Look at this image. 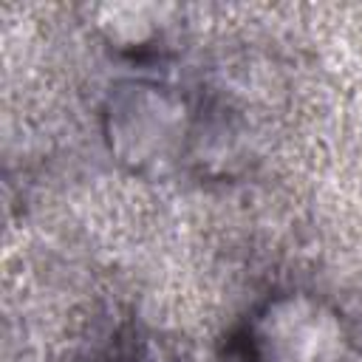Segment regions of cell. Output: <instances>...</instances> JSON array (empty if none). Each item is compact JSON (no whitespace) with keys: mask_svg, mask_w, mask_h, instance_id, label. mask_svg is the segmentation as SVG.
<instances>
[{"mask_svg":"<svg viewBox=\"0 0 362 362\" xmlns=\"http://www.w3.org/2000/svg\"><path fill=\"white\" fill-rule=\"evenodd\" d=\"M189 119L178 90L156 82H122L105 105V139L130 173L161 175L184 156Z\"/></svg>","mask_w":362,"mask_h":362,"instance_id":"obj_1","label":"cell"},{"mask_svg":"<svg viewBox=\"0 0 362 362\" xmlns=\"http://www.w3.org/2000/svg\"><path fill=\"white\" fill-rule=\"evenodd\" d=\"M351 331L337 305L311 291H280L263 300L243 328L249 362H345Z\"/></svg>","mask_w":362,"mask_h":362,"instance_id":"obj_2","label":"cell"},{"mask_svg":"<svg viewBox=\"0 0 362 362\" xmlns=\"http://www.w3.org/2000/svg\"><path fill=\"white\" fill-rule=\"evenodd\" d=\"M139 362H187V359H184V356H178L175 351H161V345L147 342V348L141 351Z\"/></svg>","mask_w":362,"mask_h":362,"instance_id":"obj_3","label":"cell"}]
</instances>
